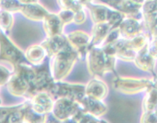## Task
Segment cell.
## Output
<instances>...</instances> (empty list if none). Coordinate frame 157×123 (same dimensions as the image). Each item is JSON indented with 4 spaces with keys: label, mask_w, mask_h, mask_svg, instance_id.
I'll return each instance as SVG.
<instances>
[{
    "label": "cell",
    "mask_w": 157,
    "mask_h": 123,
    "mask_svg": "<svg viewBox=\"0 0 157 123\" xmlns=\"http://www.w3.org/2000/svg\"><path fill=\"white\" fill-rule=\"evenodd\" d=\"M15 110L16 109H2V108H0V121H4L5 119H7V117Z\"/></svg>",
    "instance_id": "5b68a950"
},
{
    "label": "cell",
    "mask_w": 157,
    "mask_h": 123,
    "mask_svg": "<svg viewBox=\"0 0 157 123\" xmlns=\"http://www.w3.org/2000/svg\"><path fill=\"white\" fill-rule=\"evenodd\" d=\"M12 76V72L7 67L0 64V86L7 83Z\"/></svg>",
    "instance_id": "277c9868"
},
{
    "label": "cell",
    "mask_w": 157,
    "mask_h": 123,
    "mask_svg": "<svg viewBox=\"0 0 157 123\" xmlns=\"http://www.w3.org/2000/svg\"><path fill=\"white\" fill-rule=\"evenodd\" d=\"M12 16L9 12L0 10V29L2 30L10 29L12 25Z\"/></svg>",
    "instance_id": "3957f363"
},
{
    "label": "cell",
    "mask_w": 157,
    "mask_h": 123,
    "mask_svg": "<svg viewBox=\"0 0 157 123\" xmlns=\"http://www.w3.org/2000/svg\"><path fill=\"white\" fill-rule=\"evenodd\" d=\"M2 99H1V98H0V106H1V105H2Z\"/></svg>",
    "instance_id": "8992f818"
},
{
    "label": "cell",
    "mask_w": 157,
    "mask_h": 123,
    "mask_svg": "<svg viewBox=\"0 0 157 123\" xmlns=\"http://www.w3.org/2000/svg\"><path fill=\"white\" fill-rule=\"evenodd\" d=\"M21 3L18 0H0V10L7 12H17L21 10Z\"/></svg>",
    "instance_id": "7a4b0ae2"
},
{
    "label": "cell",
    "mask_w": 157,
    "mask_h": 123,
    "mask_svg": "<svg viewBox=\"0 0 157 123\" xmlns=\"http://www.w3.org/2000/svg\"><path fill=\"white\" fill-rule=\"evenodd\" d=\"M21 57L22 55L18 48L15 47L0 29V59L17 64L21 61Z\"/></svg>",
    "instance_id": "6da1fadb"
}]
</instances>
